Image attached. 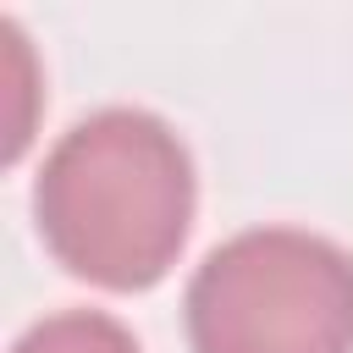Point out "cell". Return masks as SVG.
<instances>
[{"label": "cell", "instance_id": "6da1fadb", "mask_svg": "<svg viewBox=\"0 0 353 353\" xmlns=\"http://www.w3.org/2000/svg\"><path fill=\"white\" fill-rule=\"evenodd\" d=\"M188 143L138 105H105L61 132L33 182V221L55 265L105 292L154 287L193 232Z\"/></svg>", "mask_w": 353, "mask_h": 353}, {"label": "cell", "instance_id": "7a4b0ae2", "mask_svg": "<svg viewBox=\"0 0 353 353\" xmlns=\"http://www.w3.org/2000/svg\"><path fill=\"white\" fill-rule=\"evenodd\" d=\"M182 309L193 353H353V254L254 226L204 254Z\"/></svg>", "mask_w": 353, "mask_h": 353}, {"label": "cell", "instance_id": "3957f363", "mask_svg": "<svg viewBox=\"0 0 353 353\" xmlns=\"http://www.w3.org/2000/svg\"><path fill=\"white\" fill-rule=\"evenodd\" d=\"M11 353H143V347L116 314L61 309V314H44L39 325H28Z\"/></svg>", "mask_w": 353, "mask_h": 353}]
</instances>
